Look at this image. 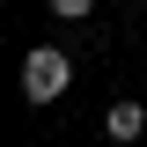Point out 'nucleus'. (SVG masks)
Wrapping results in <instances>:
<instances>
[{"mask_svg":"<svg viewBox=\"0 0 147 147\" xmlns=\"http://www.w3.org/2000/svg\"><path fill=\"white\" fill-rule=\"evenodd\" d=\"M88 7H96V0H52V15H59V22H81Z\"/></svg>","mask_w":147,"mask_h":147,"instance_id":"nucleus-3","label":"nucleus"},{"mask_svg":"<svg viewBox=\"0 0 147 147\" xmlns=\"http://www.w3.org/2000/svg\"><path fill=\"white\" fill-rule=\"evenodd\" d=\"M103 132H110L118 147H132V140L147 132V110H140V103H110V110H103Z\"/></svg>","mask_w":147,"mask_h":147,"instance_id":"nucleus-2","label":"nucleus"},{"mask_svg":"<svg viewBox=\"0 0 147 147\" xmlns=\"http://www.w3.org/2000/svg\"><path fill=\"white\" fill-rule=\"evenodd\" d=\"M66 81H74V59L59 52V44H30V52H22V96H30V103H59Z\"/></svg>","mask_w":147,"mask_h":147,"instance_id":"nucleus-1","label":"nucleus"}]
</instances>
